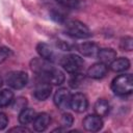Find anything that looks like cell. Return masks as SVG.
Instances as JSON below:
<instances>
[{"mask_svg":"<svg viewBox=\"0 0 133 133\" xmlns=\"http://www.w3.org/2000/svg\"><path fill=\"white\" fill-rule=\"evenodd\" d=\"M97 57L99 58L100 62L109 65L116 58V51L112 48H102L99 49L97 53Z\"/></svg>","mask_w":133,"mask_h":133,"instance_id":"5bb4252c","label":"cell"},{"mask_svg":"<svg viewBox=\"0 0 133 133\" xmlns=\"http://www.w3.org/2000/svg\"><path fill=\"white\" fill-rule=\"evenodd\" d=\"M10 105L12 106V108L15 110H20L21 111L23 108L26 107V105H27V99L26 98H23V97H19L17 99H14V101L11 102Z\"/></svg>","mask_w":133,"mask_h":133,"instance_id":"7402d4cb","label":"cell"},{"mask_svg":"<svg viewBox=\"0 0 133 133\" xmlns=\"http://www.w3.org/2000/svg\"><path fill=\"white\" fill-rule=\"evenodd\" d=\"M5 82L14 89H21L28 82V74L24 71H11L6 74Z\"/></svg>","mask_w":133,"mask_h":133,"instance_id":"5b68a950","label":"cell"},{"mask_svg":"<svg viewBox=\"0 0 133 133\" xmlns=\"http://www.w3.org/2000/svg\"><path fill=\"white\" fill-rule=\"evenodd\" d=\"M119 47L124 51H131L133 49V38L131 36H128V35L125 36V37H123L121 39Z\"/></svg>","mask_w":133,"mask_h":133,"instance_id":"44dd1931","label":"cell"},{"mask_svg":"<svg viewBox=\"0 0 133 133\" xmlns=\"http://www.w3.org/2000/svg\"><path fill=\"white\" fill-rule=\"evenodd\" d=\"M111 89L117 96H128L133 90V76L131 74H121L111 82Z\"/></svg>","mask_w":133,"mask_h":133,"instance_id":"3957f363","label":"cell"},{"mask_svg":"<svg viewBox=\"0 0 133 133\" xmlns=\"http://www.w3.org/2000/svg\"><path fill=\"white\" fill-rule=\"evenodd\" d=\"M36 52L39 55V57H42V58H44L46 60H49L51 62L56 60L55 50L53 49L52 46H50L47 43H44V42L38 43L36 45Z\"/></svg>","mask_w":133,"mask_h":133,"instance_id":"30bf717a","label":"cell"},{"mask_svg":"<svg viewBox=\"0 0 133 133\" xmlns=\"http://www.w3.org/2000/svg\"><path fill=\"white\" fill-rule=\"evenodd\" d=\"M61 66L64 71H66L70 74H76L81 73V71L84 68V60L83 58L78 54H66L63 55L59 60Z\"/></svg>","mask_w":133,"mask_h":133,"instance_id":"277c9868","label":"cell"},{"mask_svg":"<svg viewBox=\"0 0 133 133\" xmlns=\"http://www.w3.org/2000/svg\"><path fill=\"white\" fill-rule=\"evenodd\" d=\"M8 125V118L7 115L4 112H0V130H3Z\"/></svg>","mask_w":133,"mask_h":133,"instance_id":"d4e9b609","label":"cell"},{"mask_svg":"<svg viewBox=\"0 0 133 133\" xmlns=\"http://www.w3.org/2000/svg\"><path fill=\"white\" fill-rule=\"evenodd\" d=\"M64 30L65 33L73 38H88L92 35L87 25L78 20H65Z\"/></svg>","mask_w":133,"mask_h":133,"instance_id":"7a4b0ae2","label":"cell"},{"mask_svg":"<svg viewBox=\"0 0 133 133\" xmlns=\"http://www.w3.org/2000/svg\"><path fill=\"white\" fill-rule=\"evenodd\" d=\"M130 60L127 57H119V58H115L110 64L109 68L112 72L115 73H122V72H126L130 69Z\"/></svg>","mask_w":133,"mask_h":133,"instance_id":"9a60e30c","label":"cell"},{"mask_svg":"<svg viewBox=\"0 0 133 133\" xmlns=\"http://www.w3.org/2000/svg\"><path fill=\"white\" fill-rule=\"evenodd\" d=\"M14 99H15V96L10 89L8 88L1 89L0 90V108L9 106L14 101Z\"/></svg>","mask_w":133,"mask_h":133,"instance_id":"ac0fdd59","label":"cell"},{"mask_svg":"<svg viewBox=\"0 0 133 133\" xmlns=\"http://www.w3.org/2000/svg\"><path fill=\"white\" fill-rule=\"evenodd\" d=\"M30 69L41 80H44L51 85H60L64 82L65 78L63 73L55 68L51 61L42 57L32 58L30 61Z\"/></svg>","mask_w":133,"mask_h":133,"instance_id":"6da1fadb","label":"cell"},{"mask_svg":"<svg viewBox=\"0 0 133 133\" xmlns=\"http://www.w3.org/2000/svg\"><path fill=\"white\" fill-rule=\"evenodd\" d=\"M8 131H9V132H21V133H24V132H30V130H29L27 127H25L24 125H21V126H19V127L10 128Z\"/></svg>","mask_w":133,"mask_h":133,"instance_id":"484cf974","label":"cell"},{"mask_svg":"<svg viewBox=\"0 0 133 133\" xmlns=\"http://www.w3.org/2000/svg\"><path fill=\"white\" fill-rule=\"evenodd\" d=\"M108 72V65L102 63V62H96L94 64H91L87 72H86V75L89 77V78H92V79H101L103 77L106 76Z\"/></svg>","mask_w":133,"mask_h":133,"instance_id":"7c38bea8","label":"cell"},{"mask_svg":"<svg viewBox=\"0 0 133 133\" xmlns=\"http://www.w3.org/2000/svg\"><path fill=\"white\" fill-rule=\"evenodd\" d=\"M76 49L79 53L86 57H97V53L99 51V46L94 42H85L76 46Z\"/></svg>","mask_w":133,"mask_h":133,"instance_id":"4fadbf2b","label":"cell"},{"mask_svg":"<svg viewBox=\"0 0 133 133\" xmlns=\"http://www.w3.org/2000/svg\"><path fill=\"white\" fill-rule=\"evenodd\" d=\"M71 96L72 94L70 90L65 87L58 88L53 97V101L55 106L60 110H68L70 108V102H71Z\"/></svg>","mask_w":133,"mask_h":133,"instance_id":"8992f818","label":"cell"},{"mask_svg":"<svg viewBox=\"0 0 133 133\" xmlns=\"http://www.w3.org/2000/svg\"><path fill=\"white\" fill-rule=\"evenodd\" d=\"M11 55V50L7 47H0V63L4 62L6 59H8Z\"/></svg>","mask_w":133,"mask_h":133,"instance_id":"cb8c5ba5","label":"cell"},{"mask_svg":"<svg viewBox=\"0 0 133 133\" xmlns=\"http://www.w3.org/2000/svg\"><path fill=\"white\" fill-rule=\"evenodd\" d=\"M2 84H3V80H2V78L0 77V88H1V86H2Z\"/></svg>","mask_w":133,"mask_h":133,"instance_id":"4316f807","label":"cell"},{"mask_svg":"<svg viewBox=\"0 0 133 133\" xmlns=\"http://www.w3.org/2000/svg\"><path fill=\"white\" fill-rule=\"evenodd\" d=\"M35 114H36V113H35V111H34L32 108L25 107V108H23V109L20 111V113H19V117H18L19 123H20L21 125L26 126V125L32 123V121H33V118H34V116H35Z\"/></svg>","mask_w":133,"mask_h":133,"instance_id":"e0dca14e","label":"cell"},{"mask_svg":"<svg viewBox=\"0 0 133 133\" xmlns=\"http://www.w3.org/2000/svg\"><path fill=\"white\" fill-rule=\"evenodd\" d=\"M51 92H52V85L49 84L48 82L39 79V81L35 84L32 95L36 100L45 101L51 96Z\"/></svg>","mask_w":133,"mask_h":133,"instance_id":"ba28073f","label":"cell"},{"mask_svg":"<svg viewBox=\"0 0 133 133\" xmlns=\"http://www.w3.org/2000/svg\"><path fill=\"white\" fill-rule=\"evenodd\" d=\"M82 125L83 128L86 131L89 132H97L100 131L103 127V119L101 116L97 115V114H88L86 115L83 121H82Z\"/></svg>","mask_w":133,"mask_h":133,"instance_id":"9c48e42d","label":"cell"},{"mask_svg":"<svg viewBox=\"0 0 133 133\" xmlns=\"http://www.w3.org/2000/svg\"><path fill=\"white\" fill-rule=\"evenodd\" d=\"M60 6L69 9H78L82 6V0H55Z\"/></svg>","mask_w":133,"mask_h":133,"instance_id":"d6986e66","label":"cell"},{"mask_svg":"<svg viewBox=\"0 0 133 133\" xmlns=\"http://www.w3.org/2000/svg\"><path fill=\"white\" fill-rule=\"evenodd\" d=\"M84 81V76L81 73H76V74H72L71 78H70V85L73 88H77L79 86L82 85Z\"/></svg>","mask_w":133,"mask_h":133,"instance_id":"ffe728a7","label":"cell"},{"mask_svg":"<svg viewBox=\"0 0 133 133\" xmlns=\"http://www.w3.org/2000/svg\"><path fill=\"white\" fill-rule=\"evenodd\" d=\"M88 107V100L86 96L82 92H76L71 96L70 108H72L77 113L84 112Z\"/></svg>","mask_w":133,"mask_h":133,"instance_id":"52a82bcc","label":"cell"},{"mask_svg":"<svg viewBox=\"0 0 133 133\" xmlns=\"http://www.w3.org/2000/svg\"><path fill=\"white\" fill-rule=\"evenodd\" d=\"M110 110V105L109 102L106 99H98L94 105V112L95 114L104 117L109 113Z\"/></svg>","mask_w":133,"mask_h":133,"instance_id":"2e32d148","label":"cell"},{"mask_svg":"<svg viewBox=\"0 0 133 133\" xmlns=\"http://www.w3.org/2000/svg\"><path fill=\"white\" fill-rule=\"evenodd\" d=\"M74 123V117L72 116V114L68 113V112H64L62 113L61 115V126L64 127V128H68V127H71Z\"/></svg>","mask_w":133,"mask_h":133,"instance_id":"603a6c76","label":"cell"},{"mask_svg":"<svg viewBox=\"0 0 133 133\" xmlns=\"http://www.w3.org/2000/svg\"><path fill=\"white\" fill-rule=\"evenodd\" d=\"M50 123H51V116L47 112H41L38 114H35L32 121V126L35 131L43 132L49 127Z\"/></svg>","mask_w":133,"mask_h":133,"instance_id":"8fae6325","label":"cell"}]
</instances>
